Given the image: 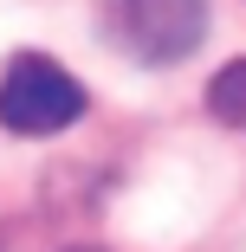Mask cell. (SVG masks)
<instances>
[{"instance_id": "3957f363", "label": "cell", "mask_w": 246, "mask_h": 252, "mask_svg": "<svg viewBox=\"0 0 246 252\" xmlns=\"http://www.w3.org/2000/svg\"><path fill=\"white\" fill-rule=\"evenodd\" d=\"M208 117L227 123V129H246V59L220 65L214 84H208Z\"/></svg>"}, {"instance_id": "6da1fadb", "label": "cell", "mask_w": 246, "mask_h": 252, "mask_svg": "<svg viewBox=\"0 0 246 252\" xmlns=\"http://www.w3.org/2000/svg\"><path fill=\"white\" fill-rule=\"evenodd\" d=\"M84 117V84L45 52H13L0 65V129L7 136H59Z\"/></svg>"}, {"instance_id": "7a4b0ae2", "label": "cell", "mask_w": 246, "mask_h": 252, "mask_svg": "<svg viewBox=\"0 0 246 252\" xmlns=\"http://www.w3.org/2000/svg\"><path fill=\"white\" fill-rule=\"evenodd\" d=\"M104 39L136 65H181L208 39V0H104Z\"/></svg>"}, {"instance_id": "277c9868", "label": "cell", "mask_w": 246, "mask_h": 252, "mask_svg": "<svg viewBox=\"0 0 246 252\" xmlns=\"http://www.w3.org/2000/svg\"><path fill=\"white\" fill-rule=\"evenodd\" d=\"M84 252H91V246H84Z\"/></svg>"}]
</instances>
